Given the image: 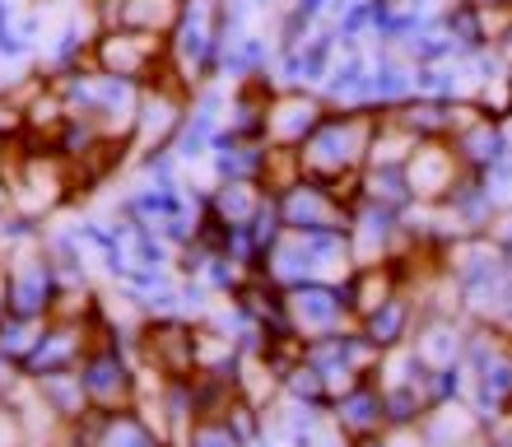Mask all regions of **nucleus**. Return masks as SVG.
<instances>
[{"mask_svg": "<svg viewBox=\"0 0 512 447\" xmlns=\"http://www.w3.org/2000/svg\"><path fill=\"white\" fill-rule=\"evenodd\" d=\"M177 19H182V0H117V28L173 38Z\"/></svg>", "mask_w": 512, "mask_h": 447, "instance_id": "nucleus-18", "label": "nucleus"}, {"mask_svg": "<svg viewBox=\"0 0 512 447\" xmlns=\"http://www.w3.org/2000/svg\"><path fill=\"white\" fill-rule=\"evenodd\" d=\"M364 201L387 205L396 215L415 210V191H410V177H405V163H368L364 168Z\"/></svg>", "mask_w": 512, "mask_h": 447, "instance_id": "nucleus-17", "label": "nucleus"}, {"mask_svg": "<svg viewBox=\"0 0 512 447\" xmlns=\"http://www.w3.org/2000/svg\"><path fill=\"white\" fill-rule=\"evenodd\" d=\"M452 145H457L466 173H489L499 163V154L508 149V122L494 117V112H480L471 126H461L457 136H452Z\"/></svg>", "mask_w": 512, "mask_h": 447, "instance_id": "nucleus-12", "label": "nucleus"}, {"mask_svg": "<svg viewBox=\"0 0 512 447\" xmlns=\"http://www.w3.org/2000/svg\"><path fill=\"white\" fill-rule=\"evenodd\" d=\"M14 215V187H10V177L0 173V219Z\"/></svg>", "mask_w": 512, "mask_h": 447, "instance_id": "nucleus-26", "label": "nucleus"}, {"mask_svg": "<svg viewBox=\"0 0 512 447\" xmlns=\"http://www.w3.org/2000/svg\"><path fill=\"white\" fill-rule=\"evenodd\" d=\"M396 126H405L415 140H452V103H433V98H405L401 108L387 112Z\"/></svg>", "mask_w": 512, "mask_h": 447, "instance_id": "nucleus-16", "label": "nucleus"}, {"mask_svg": "<svg viewBox=\"0 0 512 447\" xmlns=\"http://www.w3.org/2000/svg\"><path fill=\"white\" fill-rule=\"evenodd\" d=\"M322 98L331 112L378 108V98H373V52H340V61L331 66V75L322 84Z\"/></svg>", "mask_w": 512, "mask_h": 447, "instance_id": "nucleus-8", "label": "nucleus"}, {"mask_svg": "<svg viewBox=\"0 0 512 447\" xmlns=\"http://www.w3.org/2000/svg\"><path fill=\"white\" fill-rule=\"evenodd\" d=\"M5 294H10V312H19V317H42L56 298L52 257H42V252H19L10 275H5Z\"/></svg>", "mask_w": 512, "mask_h": 447, "instance_id": "nucleus-7", "label": "nucleus"}, {"mask_svg": "<svg viewBox=\"0 0 512 447\" xmlns=\"http://www.w3.org/2000/svg\"><path fill=\"white\" fill-rule=\"evenodd\" d=\"M270 80H238L224 108V126L238 136H261L266 131V108H270Z\"/></svg>", "mask_w": 512, "mask_h": 447, "instance_id": "nucleus-15", "label": "nucleus"}, {"mask_svg": "<svg viewBox=\"0 0 512 447\" xmlns=\"http://www.w3.org/2000/svg\"><path fill=\"white\" fill-rule=\"evenodd\" d=\"M289 5H294V10H303L308 19H326V10H331L336 0H289Z\"/></svg>", "mask_w": 512, "mask_h": 447, "instance_id": "nucleus-25", "label": "nucleus"}, {"mask_svg": "<svg viewBox=\"0 0 512 447\" xmlns=\"http://www.w3.org/2000/svg\"><path fill=\"white\" fill-rule=\"evenodd\" d=\"M508 117H512V112H508Z\"/></svg>", "mask_w": 512, "mask_h": 447, "instance_id": "nucleus-28", "label": "nucleus"}, {"mask_svg": "<svg viewBox=\"0 0 512 447\" xmlns=\"http://www.w3.org/2000/svg\"><path fill=\"white\" fill-rule=\"evenodd\" d=\"M373 98H378L382 112L401 108L405 98H415V61H405L391 47L373 52Z\"/></svg>", "mask_w": 512, "mask_h": 447, "instance_id": "nucleus-14", "label": "nucleus"}, {"mask_svg": "<svg viewBox=\"0 0 512 447\" xmlns=\"http://www.w3.org/2000/svg\"><path fill=\"white\" fill-rule=\"evenodd\" d=\"M382 126V108H364V112H326L317 131L298 145V163L303 177L317 182H336V177L364 173L373 159V140Z\"/></svg>", "mask_w": 512, "mask_h": 447, "instance_id": "nucleus-1", "label": "nucleus"}, {"mask_svg": "<svg viewBox=\"0 0 512 447\" xmlns=\"http://www.w3.org/2000/svg\"><path fill=\"white\" fill-rule=\"evenodd\" d=\"M224 38H229V14L224 0H182V19H177L173 38V70L182 75L191 94L219 80V56H224Z\"/></svg>", "mask_w": 512, "mask_h": 447, "instance_id": "nucleus-2", "label": "nucleus"}, {"mask_svg": "<svg viewBox=\"0 0 512 447\" xmlns=\"http://www.w3.org/2000/svg\"><path fill=\"white\" fill-rule=\"evenodd\" d=\"M0 136H24V103L0 89Z\"/></svg>", "mask_w": 512, "mask_h": 447, "instance_id": "nucleus-22", "label": "nucleus"}, {"mask_svg": "<svg viewBox=\"0 0 512 447\" xmlns=\"http://www.w3.org/2000/svg\"><path fill=\"white\" fill-rule=\"evenodd\" d=\"M326 112L331 108H326L322 89H275V94H270V108H266V131H261V140H266V145L298 149L317 131V122H322Z\"/></svg>", "mask_w": 512, "mask_h": 447, "instance_id": "nucleus-6", "label": "nucleus"}, {"mask_svg": "<svg viewBox=\"0 0 512 447\" xmlns=\"http://www.w3.org/2000/svg\"><path fill=\"white\" fill-rule=\"evenodd\" d=\"M391 280H396V261H373V266H359L350 280V303L354 312H364V317H373V312L382 308L391 298Z\"/></svg>", "mask_w": 512, "mask_h": 447, "instance_id": "nucleus-19", "label": "nucleus"}, {"mask_svg": "<svg viewBox=\"0 0 512 447\" xmlns=\"http://www.w3.org/2000/svg\"><path fill=\"white\" fill-rule=\"evenodd\" d=\"M261 191L266 196H284V191L303 182V163H298V149H284V145H266V159H261Z\"/></svg>", "mask_w": 512, "mask_h": 447, "instance_id": "nucleus-20", "label": "nucleus"}, {"mask_svg": "<svg viewBox=\"0 0 512 447\" xmlns=\"http://www.w3.org/2000/svg\"><path fill=\"white\" fill-rule=\"evenodd\" d=\"M489 238H494V243L503 247V252H508L512 257V201L508 205H499V215H494V224H489Z\"/></svg>", "mask_w": 512, "mask_h": 447, "instance_id": "nucleus-24", "label": "nucleus"}, {"mask_svg": "<svg viewBox=\"0 0 512 447\" xmlns=\"http://www.w3.org/2000/svg\"><path fill=\"white\" fill-rule=\"evenodd\" d=\"M489 182V191L499 196V205H503V191H512V140H508V149L499 154V163L489 168V173H480Z\"/></svg>", "mask_w": 512, "mask_h": 447, "instance_id": "nucleus-23", "label": "nucleus"}, {"mask_svg": "<svg viewBox=\"0 0 512 447\" xmlns=\"http://www.w3.org/2000/svg\"><path fill=\"white\" fill-rule=\"evenodd\" d=\"M261 271H266L270 285H284V289L312 285V233L280 229V238L261 257Z\"/></svg>", "mask_w": 512, "mask_h": 447, "instance_id": "nucleus-10", "label": "nucleus"}, {"mask_svg": "<svg viewBox=\"0 0 512 447\" xmlns=\"http://www.w3.org/2000/svg\"><path fill=\"white\" fill-rule=\"evenodd\" d=\"M210 173L215 182H256L261 177V159H266V140L261 136H238V131H219L210 140Z\"/></svg>", "mask_w": 512, "mask_h": 447, "instance_id": "nucleus-9", "label": "nucleus"}, {"mask_svg": "<svg viewBox=\"0 0 512 447\" xmlns=\"http://www.w3.org/2000/svg\"><path fill=\"white\" fill-rule=\"evenodd\" d=\"M84 392L94 396L98 406H112V401H122L126 396V378H122V364H117V354L103 350L89 359V373H84Z\"/></svg>", "mask_w": 512, "mask_h": 447, "instance_id": "nucleus-21", "label": "nucleus"}, {"mask_svg": "<svg viewBox=\"0 0 512 447\" xmlns=\"http://www.w3.org/2000/svg\"><path fill=\"white\" fill-rule=\"evenodd\" d=\"M280 205V224L298 233H322V229H350V205L340 201L336 191L317 182V177H303L294 187L275 196Z\"/></svg>", "mask_w": 512, "mask_h": 447, "instance_id": "nucleus-4", "label": "nucleus"}, {"mask_svg": "<svg viewBox=\"0 0 512 447\" xmlns=\"http://www.w3.org/2000/svg\"><path fill=\"white\" fill-rule=\"evenodd\" d=\"M443 215L457 224L461 233H485L489 224H494V215H499V196L489 191V182L480 173H466L452 187V196L443 201Z\"/></svg>", "mask_w": 512, "mask_h": 447, "instance_id": "nucleus-11", "label": "nucleus"}, {"mask_svg": "<svg viewBox=\"0 0 512 447\" xmlns=\"http://www.w3.org/2000/svg\"><path fill=\"white\" fill-rule=\"evenodd\" d=\"M270 196L261 191V182H215V187L205 191V210L224 224V229H247L256 215H261V205Z\"/></svg>", "mask_w": 512, "mask_h": 447, "instance_id": "nucleus-13", "label": "nucleus"}, {"mask_svg": "<svg viewBox=\"0 0 512 447\" xmlns=\"http://www.w3.org/2000/svg\"><path fill=\"white\" fill-rule=\"evenodd\" d=\"M89 66H98L103 75L131 84H154L173 70V47L159 33H135V28H103L89 47Z\"/></svg>", "mask_w": 512, "mask_h": 447, "instance_id": "nucleus-3", "label": "nucleus"}, {"mask_svg": "<svg viewBox=\"0 0 512 447\" xmlns=\"http://www.w3.org/2000/svg\"><path fill=\"white\" fill-rule=\"evenodd\" d=\"M405 177L415 191V205H443L452 187L466 177V163H461L452 140H419L405 159Z\"/></svg>", "mask_w": 512, "mask_h": 447, "instance_id": "nucleus-5", "label": "nucleus"}, {"mask_svg": "<svg viewBox=\"0 0 512 447\" xmlns=\"http://www.w3.org/2000/svg\"><path fill=\"white\" fill-rule=\"evenodd\" d=\"M471 5H480V10H489V5H512V0H471Z\"/></svg>", "mask_w": 512, "mask_h": 447, "instance_id": "nucleus-27", "label": "nucleus"}]
</instances>
